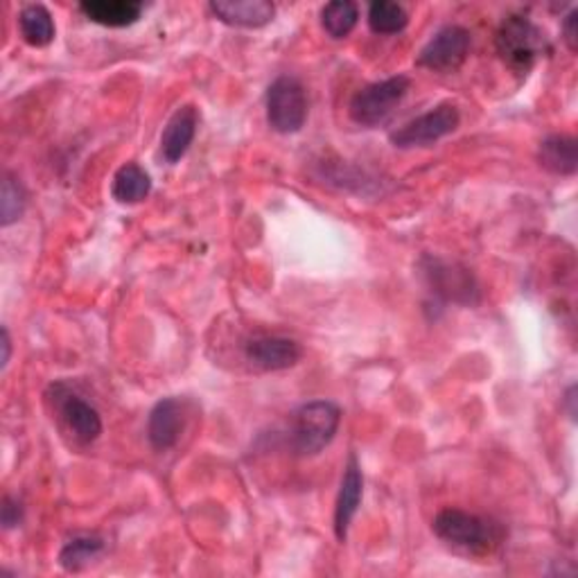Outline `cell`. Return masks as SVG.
<instances>
[{"label":"cell","instance_id":"obj_1","mask_svg":"<svg viewBox=\"0 0 578 578\" xmlns=\"http://www.w3.org/2000/svg\"><path fill=\"white\" fill-rule=\"evenodd\" d=\"M434 534L467 554H491L504 540V527L491 517H482L461 508H443L434 522Z\"/></svg>","mask_w":578,"mask_h":578},{"label":"cell","instance_id":"obj_2","mask_svg":"<svg viewBox=\"0 0 578 578\" xmlns=\"http://www.w3.org/2000/svg\"><path fill=\"white\" fill-rule=\"evenodd\" d=\"M341 423V409L328 400H314L303 407L292 418L290 445L298 456H317L324 452Z\"/></svg>","mask_w":578,"mask_h":578},{"label":"cell","instance_id":"obj_3","mask_svg":"<svg viewBox=\"0 0 578 578\" xmlns=\"http://www.w3.org/2000/svg\"><path fill=\"white\" fill-rule=\"evenodd\" d=\"M495 45L502 62L515 73L527 75L549 50L547 34L527 17H506L497 30Z\"/></svg>","mask_w":578,"mask_h":578},{"label":"cell","instance_id":"obj_4","mask_svg":"<svg viewBox=\"0 0 578 578\" xmlns=\"http://www.w3.org/2000/svg\"><path fill=\"white\" fill-rule=\"evenodd\" d=\"M411 88L407 75H396L376 84L359 88L348 104V114L359 127H378L382 125L404 99Z\"/></svg>","mask_w":578,"mask_h":578},{"label":"cell","instance_id":"obj_5","mask_svg":"<svg viewBox=\"0 0 578 578\" xmlns=\"http://www.w3.org/2000/svg\"><path fill=\"white\" fill-rule=\"evenodd\" d=\"M307 120V95L292 75H281L267 88V123L279 134H296Z\"/></svg>","mask_w":578,"mask_h":578},{"label":"cell","instance_id":"obj_6","mask_svg":"<svg viewBox=\"0 0 578 578\" xmlns=\"http://www.w3.org/2000/svg\"><path fill=\"white\" fill-rule=\"evenodd\" d=\"M461 123V114L450 102L439 104L432 112L418 116L413 120H409L407 125H402L400 129H396L389 138L396 147L400 149H411V147H428L434 145L437 140L445 138L448 134H452Z\"/></svg>","mask_w":578,"mask_h":578},{"label":"cell","instance_id":"obj_7","mask_svg":"<svg viewBox=\"0 0 578 578\" xmlns=\"http://www.w3.org/2000/svg\"><path fill=\"white\" fill-rule=\"evenodd\" d=\"M470 45H472V36L465 28L445 25L428 41V45L423 50H420L416 64L430 69L434 73H443V75L454 73L467 60Z\"/></svg>","mask_w":578,"mask_h":578},{"label":"cell","instance_id":"obj_8","mask_svg":"<svg viewBox=\"0 0 578 578\" xmlns=\"http://www.w3.org/2000/svg\"><path fill=\"white\" fill-rule=\"evenodd\" d=\"M425 276L437 296H443L445 301L454 303H465L472 305L477 301V283L472 279V274L454 265V262L441 260V258H425Z\"/></svg>","mask_w":578,"mask_h":578},{"label":"cell","instance_id":"obj_9","mask_svg":"<svg viewBox=\"0 0 578 578\" xmlns=\"http://www.w3.org/2000/svg\"><path fill=\"white\" fill-rule=\"evenodd\" d=\"M244 355L260 371H285L301 361L303 348L290 337L262 335L244 346Z\"/></svg>","mask_w":578,"mask_h":578},{"label":"cell","instance_id":"obj_10","mask_svg":"<svg viewBox=\"0 0 578 578\" xmlns=\"http://www.w3.org/2000/svg\"><path fill=\"white\" fill-rule=\"evenodd\" d=\"M186 428V404L179 398H164L154 404L147 420V439L156 452L172 450Z\"/></svg>","mask_w":578,"mask_h":578},{"label":"cell","instance_id":"obj_11","mask_svg":"<svg viewBox=\"0 0 578 578\" xmlns=\"http://www.w3.org/2000/svg\"><path fill=\"white\" fill-rule=\"evenodd\" d=\"M55 391H57V409H60V416L66 423L69 432L80 443L97 441L102 434L99 411L91 402H86L84 398H80L71 389H66L64 385H57Z\"/></svg>","mask_w":578,"mask_h":578},{"label":"cell","instance_id":"obj_12","mask_svg":"<svg viewBox=\"0 0 578 578\" xmlns=\"http://www.w3.org/2000/svg\"><path fill=\"white\" fill-rule=\"evenodd\" d=\"M364 495V477H361V465L355 454L348 456V463L344 467V477L335 504V534L339 543H346L348 529L353 524V517L357 515V508L361 504Z\"/></svg>","mask_w":578,"mask_h":578},{"label":"cell","instance_id":"obj_13","mask_svg":"<svg viewBox=\"0 0 578 578\" xmlns=\"http://www.w3.org/2000/svg\"><path fill=\"white\" fill-rule=\"evenodd\" d=\"M208 10L227 25L235 28H265L276 14L270 0H216Z\"/></svg>","mask_w":578,"mask_h":578},{"label":"cell","instance_id":"obj_14","mask_svg":"<svg viewBox=\"0 0 578 578\" xmlns=\"http://www.w3.org/2000/svg\"><path fill=\"white\" fill-rule=\"evenodd\" d=\"M197 125H199V114L192 104H186V107L177 109L172 114V118L168 120V125L161 134V154L170 166L179 164L188 154V149L197 136Z\"/></svg>","mask_w":578,"mask_h":578},{"label":"cell","instance_id":"obj_15","mask_svg":"<svg viewBox=\"0 0 578 578\" xmlns=\"http://www.w3.org/2000/svg\"><path fill=\"white\" fill-rule=\"evenodd\" d=\"M145 6L138 0H84L80 12L104 28H127L143 17Z\"/></svg>","mask_w":578,"mask_h":578},{"label":"cell","instance_id":"obj_16","mask_svg":"<svg viewBox=\"0 0 578 578\" xmlns=\"http://www.w3.org/2000/svg\"><path fill=\"white\" fill-rule=\"evenodd\" d=\"M538 161H540V166L545 170H549L554 175H560V177L576 175V168H578L576 138L574 136H565V134L547 136L540 143Z\"/></svg>","mask_w":578,"mask_h":578},{"label":"cell","instance_id":"obj_17","mask_svg":"<svg viewBox=\"0 0 578 578\" xmlns=\"http://www.w3.org/2000/svg\"><path fill=\"white\" fill-rule=\"evenodd\" d=\"M151 192V177L138 166H123L112 183V195L118 203H140Z\"/></svg>","mask_w":578,"mask_h":578},{"label":"cell","instance_id":"obj_18","mask_svg":"<svg viewBox=\"0 0 578 578\" xmlns=\"http://www.w3.org/2000/svg\"><path fill=\"white\" fill-rule=\"evenodd\" d=\"M21 36L32 48H45L55 39V21L43 6H28L19 14Z\"/></svg>","mask_w":578,"mask_h":578},{"label":"cell","instance_id":"obj_19","mask_svg":"<svg viewBox=\"0 0 578 578\" xmlns=\"http://www.w3.org/2000/svg\"><path fill=\"white\" fill-rule=\"evenodd\" d=\"M104 551V540L99 536H75L71 538L62 551H60V565L66 571H80L82 567H86L93 558H97Z\"/></svg>","mask_w":578,"mask_h":578},{"label":"cell","instance_id":"obj_20","mask_svg":"<svg viewBox=\"0 0 578 578\" xmlns=\"http://www.w3.org/2000/svg\"><path fill=\"white\" fill-rule=\"evenodd\" d=\"M359 19V8L350 0H335L322 10V25L333 39L348 36Z\"/></svg>","mask_w":578,"mask_h":578},{"label":"cell","instance_id":"obj_21","mask_svg":"<svg viewBox=\"0 0 578 578\" xmlns=\"http://www.w3.org/2000/svg\"><path fill=\"white\" fill-rule=\"evenodd\" d=\"M409 14L391 0H376L369 6V25L376 34H398L407 28Z\"/></svg>","mask_w":578,"mask_h":578},{"label":"cell","instance_id":"obj_22","mask_svg":"<svg viewBox=\"0 0 578 578\" xmlns=\"http://www.w3.org/2000/svg\"><path fill=\"white\" fill-rule=\"evenodd\" d=\"M23 210H25V190L12 175H6L3 192H0V222H3V227H12L14 222L21 220Z\"/></svg>","mask_w":578,"mask_h":578},{"label":"cell","instance_id":"obj_23","mask_svg":"<svg viewBox=\"0 0 578 578\" xmlns=\"http://www.w3.org/2000/svg\"><path fill=\"white\" fill-rule=\"evenodd\" d=\"M0 522H3L6 529H14V527H19V522H21V506L10 495L3 500V508H0Z\"/></svg>","mask_w":578,"mask_h":578},{"label":"cell","instance_id":"obj_24","mask_svg":"<svg viewBox=\"0 0 578 578\" xmlns=\"http://www.w3.org/2000/svg\"><path fill=\"white\" fill-rule=\"evenodd\" d=\"M563 39L569 48V52L578 50V10H571L567 19L563 21Z\"/></svg>","mask_w":578,"mask_h":578},{"label":"cell","instance_id":"obj_25","mask_svg":"<svg viewBox=\"0 0 578 578\" xmlns=\"http://www.w3.org/2000/svg\"><path fill=\"white\" fill-rule=\"evenodd\" d=\"M0 348H3V357H0V369H8L10 364V357H12V339H10V333L8 328H3V339H0Z\"/></svg>","mask_w":578,"mask_h":578},{"label":"cell","instance_id":"obj_26","mask_svg":"<svg viewBox=\"0 0 578 578\" xmlns=\"http://www.w3.org/2000/svg\"><path fill=\"white\" fill-rule=\"evenodd\" d=\"M565 404H567L569 418L574 420V418H576V387H574V385H571V387L567 389V393H565Z\"/></svg>","mask_w":578,"mask_h":578}]
</instances>
